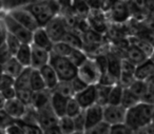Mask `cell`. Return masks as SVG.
<instances>
[{"label":"cell","mask_w":154,"mask_h":134,"mask_svg":"<svg viewBox=\"0 0 154 134\" xmlns=\"http://www.w3.org/2000/svg\"><path fill=\"white\" fill-rule=\"evenodd\" d=\"M34 15L40 28H45L52 19L60 14V5L56 0H38L26 7Z\"/></svg>","instance_id":"cell-1"},{"label":"cell","mask_w":154,"mask_h":134,"mask_svg":"<svg viewBox=\"0 0 154 134\" xmlns=\"http://www.w3.org/2000/svg\"><path fill=\"white\" fill-rule=\"evenodd\" d=\"M154 106L145 101L139 102L133 108L128 109L126 117V123L130 126L134 131L153 123Z\"/></svg>","instance_id":"cell-2"},{"label":"cell","mask_w":154,"mask_h":134,"mask_svg":"<svg viewBox=\"0 0 154 134\" xmlns=\"http://www.w3.org/2000/svg\"><path fill=\"white\" fill-rule=\"evenodd\" d=\"M50 64L56 71L60 81H71L78 75V68L68 57H62L51 52Z\"/></svg>","instance_id":"cell-3"},{"label":"cell","mask_w":154,"mask_h":134,"mask_svg":"<svg viewBox=\"0 0 154 134\" xmlns=\"http://www.w3.org/2000/svg\"><path fill=\"white\" fill-rule=\"evenodd\" d=\"M2 22L5 23V28H7L8 32L13 34L14 36H16L22 43H26V45H32L33 41V33L32 31L28 30L26 28H24L22 24H20L19 22H17L13 17L7 14L5 16H3Z\"/></svg>","instance_id":"cell-4"},{"label":"cell","mask_w":154,"mask_h":134,"mask_svg":"<svg viewBox=\"0 0 154 134\" xmlns=\"http://www.w3.org/2000/svg\"><path fill=\"white\" fill-rule=\"evenodd\" d=\"M108 17L111 23L126 24L132 18L129 0H120L107 11Z\"/></svg>","instance_id":"cell-5"},{"label":"cell","mask_w":154,"mask_h":134,"mask_svg":"<svg viewBox=\"0 0 154 134\" xmlns=\"http://www.w3.org/2000/svg\"><path fill=\"white\" fill-rule=\"evenodd\" d=\"M78 77L82 79L88 86H96L99 83L101 72L93 58H89L82 66L78 68Z\"/></svg>","instance_id":"cell-6"},{"label":"cell","mask_w":154,"mask_h":134,"mask_svg":"<svg viewBox=\"0 0 154 134\" xmlns=\"http://www.w3.org/2000/svg\"><path fill=\"white\" fill-rule=\"evenodd\" d=\"M87 19H88L92 30L103 35L107 34L111 22H110L106 11H103V9H92Z\"/></svg>","instance_id":"cell-7"},{"label":"cell","mask_w":154,"mask_h":134,"mask_svg":"<svg viewBox=\"0 0 154 134\" xmlns=\"http://www.w3.org/2000/svg\"><path fill=\"white\" fill-rule=\"evenodd\" d=\"M8 14L11 17H13L17 22L22 24L24 28L32 31V32H35L37 29L40 28L36 18L34 17V15L26 8H19V9L12 10V11L8 12Z\"/></svg>","instance_id":"cell-8"},{"label":"cell","mask_w":154,"mask_h":134,"mask_svg":"<svg viewBox=\"0 0 154 134\" xmlns=\"http://www.w3.org/2000/svg\"><path fill=\"white\" fill-rule=\"evenodd\" d=\"M127 109L122 106H111L107 104L103 107V121L110 126L126 123Z\"/></svg>","instance_id":"cell-9"},{"label":"cell","mask_w":154,"mask_h":134,"mask_svg":"<svg viewBox=\"0 0 154 134\" xmlns=\"http://www.w3.org/2000/svg\"><path fill=\"white\" fill-rule=\"evenodd\" d=\"M45 30H47L48 34L54 41V43L62 41L64 35L69 31L68 26H66V22H64L63 18L61 15L56 16L54 19H52L49 23L45 26Z\"/></svg>","instance_id":"cell-10"},{"label":"cell","mask_w":154,"mask_h":134,"mask_svg":"<svg viewBox=\"0 0 154 134\" xmlns=\"http://www.w3.org/2000/svg\"><path fill=\"white\" fill-rule=\"evenodd\" d=\"M58 121H59V118L53 111L51 104L45 108L37 111V123L40 126L43 131L58 126Z\"/></svg>","instance_id":"cell-11"},{"label":"cell","mask_w":154,"mask_h":134,"mask_svg":"<svg viewBox=\"0 0 154 134\" xmlns=\"http://www.w3.org/2000/svg\"><path fill=\"white\" fill-rule=\"evenodd\" d=\"M28 109L29 107H26L18 98H14L5 101L2 110H5L15 120H21L28 113Z\"/></svg>","instance_id":"cell-12"},{"label":"cell","mask_w":154,"mask_h":134,"mask_svg":"<svg viewBox=\"0 0 154 134\" xmlns=\"http://www.w3.org/2000/svg\"><path fill=\"white\" fill-rule=\"evenodd\" d=\"M78 104H80L84 110L92 107L93 104H97V91L96 86H89L87 89H85L82 92L76 94L74 96Z\"/></svg>","instance_id":"cell-13"},{"label":"cell","mask_w":154,"mask_h":134,"mask_svg":"<svg viewBox=\"0 0 154 134\" xmlns=\"http://www.w3.org/2000/svg\"><path fill=\"white\" fill-rule=\"evenodd\" d=\"M32 45L37 48H40L45 51L52 52L54 48V41L48 34L45 28H39L33 33V41Z\"/></svg>","instance_id":"cell-14"},{"label":"cell","mask_w":154,"mask_h":134,"mask_svg":"<svg viewBox=\"0 0 154 134\" xmlns=\"http://www.w3.org/2000/svg\"><path fill=\"white\" fill-rule=\"evenodd\" d=\"M51 52L45 51L40 48H37L32 45V64L31 68L34 70H40L43 67L50 64Z\"/></svg>","instance_id":"cell-15"},{"label":"cell","mask_w":154,"mask_h":134,"mask_svg":"<svg viewBox=\"0 0 154 134\" xmlns=\"http://www.w3.org/2000/svg\"><path fill=\"white\" fill-rule=\"evenodd\" d=\"M87 120V129L99 125L103 121V107L98 104H93L92 107L85 110Z\"/></svg>","instance_id":"cell-16"},{"label":"cell","mask_w":154,"mask_h":134,"mask_svg":"<svg viewBox=\"0 0 154 134\" xmlns=\"http://www.w3.org/2000/svg\"><path fill=\"white\" fill-rule=\"evenodd\" d=\"M70 98L61 95L56 92H52L51 96V107L55 114L58 116V118H61L63 116H66V107Z\"/></svg>","instance_id":"cell-17"},{"label":"cell","mask_w":154,"mask_h":134,"mask_svg":"<svg viewBox=\"0 0 154 134\" xmlns=\"http://www.w3.org/2000/svg\"><path fill=\"white\" fill-rule=\"evenodd\" d=\"M108 60H109V66H108V73L111 74L114 78L119 80V77L122 75V61L124 58L120 57L118 54L114 53L109 48V51L107 52Z\"/></svg>","instance_id":"cell-18"},{"label":"cell","mask_w":154,"mask_h":134,"mask_svg":"<svg viewBox=\"0 0 154 134\" xmlns=\"http://www.w3.org/2000/svg\"><path fill=\"white\" fill-rule=\"evenodd\" d=\"M39 71H40L41 75H42L43 80H45V85H47L48 90L53 91L58 86V83H60V79H59V77H58L56 71L54 70L51 64H48V66L43 67V68L40 69Z\"/></svg>","instance_id":"cell-19"},{"label":"cell","mask_w":154,"mask_h":134,"mask_svg":"<svg viewBox=\"0 0 154 134\" xmlns=\"http://www.w3.org/2000/svg\"><path fill=\"white\" fill-rule=\"evenodd\" d=\"M51 96H52V91H50V90L34 92L33 93L32 104H31V107L33 109H35L36 111L45 108L51 102Z\"/></svg>","instance_id":"cell-20"},{"label":"cell","mask_w":154,"mask_h":134,"mask_svg":"<svg viewBox=\"0 0 154 134\" xmlns=\"http://www.w3.org/2000/svg\"><path fill=\"white\" fill-rule=\"evenodd\" d=\"M125 58L128 59L129 61H131L132 64H134L135 66H139L143 62H145L147 59H149V57L140 49H138L137 47L132 45L127 49L126 54H125Z\"/></svg>","instance_id":"cell-21"},{"label":"cell","mask_w":154,"mask_h":134,"mask_svg":"<svg viewBox=\"0 0 154 134\" xmlns=\"http://www.w3.org/2000/svg\"><path fill=\"white\" fill-rule=\"evenodd\" d=\"M154 75V64L151 59H147L145 62L137 66L135 71V77L138 80H148L151 76Z\"/></svg>","instance_id":"cell-22"},{"label":"cell","mask_w":154,"mask_h":134,"mask_svg":"<svg viewBox=\"0 0 154 134\" xmlns=\"http://www.w3.org/2000/svg\"><path fill=\"white\" fill-rule=\"evenodd\" d=\"M1 67H2V73L10 75L14 78H17L26 69L15 57H12L5 64H1Z\"/></svg>","instance_id":"cell-23"},{"label":"cell","mask_w":154,"mask_h":134,"mask_svg":"<svg viewBox=\"0 0 154 134\" xmlns=\"http://www.w3.org/2000/svg\"><path fill=\"white\" fill-rule=\"evenodd\" d=\"M71 9L82 19H87L91 13V7L87 2V0H72Z\"/></svg>","instance_id":"cell-24"},{"label":"cell","mask_w":154,"mask_h":134,"mask_svg":"<svg viewBox=\"0 0 154 134\" xmlns=\"http://www.w3.org/2000/svg\"><path fill=\"white\" fill-rule=\"evenodd\" d=\"M14 57L24 67V68H31L32 64V45L22 43L19 51L17 52Z\"/></svg>","instance_id":"cell-25"},{"label":"cell","mask_w":154,"mask_h":134,"mask_svg":"<svg viewBox=\"0 0 154 134\" xmlns=\"http://www.w3.org/2000/svg\"><path fill=\"white\" fill-rule=\"evenodd\" d=\"M84 39V45H103L106 42V37L103 34L92 30L88 31L87 33L82 35Z\"/></svg>","instance_id":"cell-26"},{"label":"cell","mask_w":154,"mask_h":134,"mask_svg":"<svg viewBox=\"0 0 154 134\" xmlns=\"http://www.w3.org/2000/svg\"><path fill=\"white\" fill-rule=\"evenodd\" d=\"M30 88L33 92H39V91L48 90L47 85H45V80H43V77L39 70H34V69H32Z\"/></svg>","instance_id":"cell-27"},{"label":"cell","mask_w":154,"mask_h":134,"mask_svg":"<svg viewBox=\"0 0 154 134\" xmlns=\"http://www.w3.org/2000/svg\"><path fill=\"white\" fill-rule=\"evenodd\" d=\"M62 41L70 45L74 49L84 50V39H82V35L79 33H77L76 31H68L66 34L64 35Z\"/></svg>","instance_id":"cell-28"},{"label":"cell","mask_w":154,"mask_h":134,"mask_svg":"<svg viewBox=\"0 0 154 134\" xmlns=\"http://www.w3.org/2000/svg\"><path fill=\"white\" fill-rule=\"evenodd\" d=\"M124 90H125V88L122 87L119 83L113 86V87L111 88L108 104H111V106H122Z\"/></svg>","instance_id":"cell-29"},{"label":"cell","mask_w":154,"mask_h":134,"mask_svg":"<svg viewBox=\"0 0 154 134\" xmlns=\"http://www.w3.org/2000/svg\"><path fill=\"white\" fill-rule=\"evenodd\" d=\"M31 74H32V68H26L23 72L16 78L15 88L16 90L22 89H31L30 81H31Z\"/></svg>","instance_id":"cell-30"},{"label":"cell","mask_w":154,"mask_h":134,"mask_svg":"<svg viewBox=\"0 0 154 134\" xmlns=\"http://www.w3.org/2000/svg\"><path fill=\"white\" fill-rule=\"evenodd\" d=\"M139 102H141V99L137 95H135L130 89L124 90V96H122V107H125L128 110V109H131L136 104H138Z\"/></svg>","instance_id":"cell-31"},{"label":"cell","mask_w":154,"mask_h":134,"mask_svg":"<svg viewBox=\"0 0 154 134\" xmlns=\"http://www.w3.org/2000/svg\"><path fill=\"white\" fill-rule=\"evenodd\" d=\"M68 58L72 61V64H74L75 67L79 68V67L82 66V64H84L90 57H89L88 54H87L84 50L74 49L72 53H71V55L69 56Z\"/></svg>","instance_id":"cell-32"},{"label":"cell","mask_w":154,"mask_h":134,"mask_svg":"<svg viewBox=\"0 0 154 134\" xmlns=\"http://www.w3.org/2000/svg\"><path fill=\"white\" fill-rule=\"evenodd\" d=\"M58 127H59L62 134H73L76 131L74 119L69 116H63V117H61V118H59Z\"/></svg>","instance_id":"cell-33"},{"label":"cell","mask_w":154,"mask_h":134,"mask_svg":"<svg viewBox=\"0 0 154 134\" xmlns=\"http://www.w3.org/2000/svg\"><path fill=\"white\" fill-rule=\"evenodd\" d=\"M112 87H106V86L96 85L97 91V104L103 107H106L109 102V96Z\"/></svg>","instance_id":"cell-34"},{"label":"cell","mask_w":154,"mask_h":134,"mask_svg":"<svg viewBox=\"0 0 154 134\" xmlns=\"http://www.w3.org/2000/svg\"><path fill=\"white\" fill-rule=\"evenodd\" d=\"M128 89H130L135 95H137L143 100V98L145 97V95L148 93V91H149V86H148V83H146V81L136 79V80L133 83V85L131 86L130 88H128Z\"/></svg>","instance_id":"cell-35"},{"label":"cell","mask_w":154,"mask_h":134,"mask_svg":"<svg viewBox=\"0 0 154 134\" xmlns=\"http://www.w3.org/2000/svg\"><path fill=\"white\" fill-rule=\"evenodd\" d=\"M3 42H5V45H8L10 52H11L13 56H15L16 54H17V52L19 51V49H20V47L22 45L21 41H20L16 36H14L13 34H11V33H9V32H8L5 41H3Z\"/></svg>","instance_id":"cell-36"},{"label":"cell","mask_w":154,"mask_h":134,"mask_svg":"<svg viewBox=\"0 0 154 134\" xmlns=\"http://www.w3.org/2000/svg\"><path fill=\"white\" fill-rule=\"evenodd\" d=\"M52 92H56V93H59L61 95L66 96L68 98H72L75 96V93L73 91L72 85H71V81H60L58 83V86L53 90Z\"/></svg>","instance_id":"cell-37"},{"label":"cell","mask_w":154,"mask_h":134,"mask_svg":"<svg viewBox=\"0 0 154 134\" xmlns=\"http://www.w3.org/2000/svg\"><path fill=\"white\" fill-rule=\"evenodd\" d=\"M73 50H74V48H72L66 42L59 41V42L54 43V48L52 52L59 56H62V57H69L71 55V53L73 52Z\"/></svg>","instance_id":"cell-38"},{"label":"cell","mask_w":154,"mask_h":134,"mask_svg":"<svg viewBox=\"0 0 154 134\" xmlns=\"http://www.w3.org/2000/svg\"><path fill=\"white\" fill-rule=\"evenodd\" d=\"M82 111H84V109L80 107V104H78L76 98L72 97L69 99L68 107H66V116L74 118V117H76L77 115H79Z\"/></svg>","instance_id":"cell-39"},{"label":"cell","mask_w":154,"mask_h":134,"mask_svg":"<svg viewBox=\"0 0 154 134\" xmlns=\"http://www.w3.org/2000/svg\"><path fill=\"white\" fill-rule=\"evenodd\" d=\"M38 0H3V7H7L10 11L19 8H26L29 5Z\"/></svg>","instance_id":"cell-40"},{"label":"cell","mask_w":154,"mask_h":134,"mask_svg":"<svg viewBox=\"0 0 154 134\" xmlns=\"http://www.w3.org/2000/svg\"><path fill=\"white\" fill-rule=\"evenodd\" d=\"M110 128L111 126L108 125L106 121H103L99 125L86 129L85 134H110Z\"/></svg>","instance_id":"cell-41"},{"label":"cell","mask_w":154,"mask_h":134,"mask_svg":"<svg viewBox=\"0 0 154 134\" xmlns=\"http://www.w3.org/2000/svg\"><path fill=\"white\" fill-rule=\"evenodd\" d=\"M33 93L34 92L31 89H22V90H17V97L21 102H23L26 107H31L32 104V98H33Z\"/></svg>","instance_id":"cell-42"},{"label":"cell","mask_w":154,"mask_h":134,"mask_svg":"<svg viewBox=\"0 0 154 134\" xmlns=\"http://www.w3.org/2000/svg\"><path fill=\"white\" fill-rule=\"evenodd\" d=\"M94 59L95 64H97V67L100 70L101 74H105V73L108 72V66H109V60H108V55L107 53H103L99 54V55H96L94 57H92Z\"/></svg>","instance_id":"cell-43"},{"label":"cell","mask_w":154,"mask_h":134,"mask_svg":"<svg viewBox=\"0 0 154 134\" xmlns=\"http://www.w3.org/2000/svg\"><path fill=\"white\" fill-rule=\"evenodd\" d=\"M134 130L126 123L111 126L110 128V134H134Z\"/></svg>","instance_id":"cell-44"},{"label":"cell","mask_w":154,"mask_h":134,"mask_svg":"<svg viewBox=\"0 0 154 134\" xmlns=\"http://www.w3.org/2000/svg\"><path fill=\"white\" fill-rule=\"evenodd\" d=\"M3 130H5V134H26L24 128L22 123H20V120H16L15 123H11Z\"/></svg>","instance_id":"cell-45"},{"label":"cell","mask_w":154,"mask_h":134,"mask_svg":"<svg viewBox=\"0 0 154 134\" xmlns=\"http://www.w3.org/2000/svg\"><path fill=\"white\" fill-rule=\"evenodd\" d=\"M136 80V77H135L134 74H129V73H124L122 72V75L119 77V80H118V83H119L122 87H124L125 89H128L131 86L133 85V83Z\"/></svg>","instance_id":"cell-46"},{"label":"cell","mask_w":154,"mask_h":134,"mask_svg":"<svg viewBox=\"0 0 154 134\" xmlns=\"http://www.w3.org/2000/svg\"><path fill=\"white\" fill-rule=\"evenodd\" d=\"M74 123L76 131L85 132L87 129V120H86V114H85V110L80 113L79 115H77L76 117H74Z\"/></svg>","instance_id":"cell-47"},{"label":"cell","mask_w":154,"mask_h":134,"mask_svg":"<svg viewBox=\"0 0 154 134\" xmlns=\"http://www.w3.org/2000/svg\"><path fill=\"white\" fill-rule=\"evenodd\" d=\"M71 85H72L73 91H74L75 95L78 94V93H80V92H82L85 89H87V88L89 87V86L78 76H76L73 80H71Z\"/></svg>","instance_id":"cell-48"},{"label":"cell","mask_w":154,"mask_h":134,"mask_svg":"<svg viewBox=\"0 0 154 134\" xmlns=\"http://www.w3.org/2000/svg\"><path fill=\"white\" fill-rule=\"evenodd\" d=\"M15 81L16 78L2 73L1 74V80H0V89L3 90V89H8V88L15 87Z\"/></svg>","instance_id":"cell-49"},{"label":"cell","mask_w":154,"mask_h":134,"mask_svg":"<svg viewBox=\"0 0 154 134\" xmlns=\"http://www.w3.org/2000/svg\"><path fill=\"white\" fill-rule=\"evenodd\" d=\"M20 123L23 126L26 134H45L43 130L37 123H23L21 120H20Z\"/></svg>","instance_id":"cell-50"},{"label":"cell","mask_w":154,"mask_h":134,"mask_svg":"<svg viewBox=\"0 0 154 134\" xmlns=\"http://www.w3.org/2000/svg\"><path fill=\"white\" fill-rule=\"evenodd\" d=\"M118 81L116 78H114L111 74L109 73H105V74H101V77H100V80H99V83L98 85H101V86H106V87H113V86L117 85Z\"/></svg>","instance_id":"cell-51"},{"label":"cell","mask_w":154,"mask_h":134,"mask_svg":"<svg viewBox=\"0 0 154 134\" xmlns=\"http://www.w3.org/2000/svg\"><path fill=\"white\" fill-rule=\"evenodd\" d=\"M0 57H1V64H5L12 57H14L5 42H1V45H0Z\"/></svg>","instance_id":"cell-52"},{"label":"cell","mask_w":154,"mask_h":134,"mask_svg":"<svg viewBox=\"0 0 154 134\" xmlns=\"http://www.w3.org/2000/svg\"><path fill=\"white\" fill-rule=\"evenodd\" d=\"M0 94H1V98H3L7 101V100H11L17 97V90H16L15 87L8 88V89L1 90Z\"/></svg>","instance_id":"cell-53"},{"label":"cell","mask_w":154,"mask_h":134,"mask_svg":"<svg viewBox=\"0 0 154 134\" xmlns=\"http://www.w3.org/2000/svg\"><path fill=\"white\" fill-rule=\"evenodd\" d=\"M136 68H137V66H135L134 64H132L131 61H129L128 59H126V58H124V59H122V72L135 75Z\"/></svg>","instance_id":"cell-54"},{"label":"cell","mask_w":154,"mask_h":134,"mask_svg":"<svg viewBox=\"0 0 154 134\" xmlns=\"http://www.w3.org/2000/svg\"><path fill=\"white\" fill-rule=\"evenodd\" d=\"M141 101H145L147 104L154 106V87H149V91H148V93L146 94Z\"/></svg>","instance_id":"cell-55"},{"label":"cell","mask_w":154,"mask_h":134,"mask_svg":"<svg viewBox=\"0 0 154 134\" xmlns=\"http://www.w3.org/2000/svg\"><path fill=\"white\" fill-rule=\"evenodd\" d=\"M134 134H154V123H152L151 125L147 126V127L136 130L134 132Z\"/></svg>","instance_id":"cell-56"},{"label":"cell","mask_w":154,"mask_h":134,"mask_svg":"<svg viewBox=\"0 0 154 134\" xmlns=\"http://www.w3.org/2000/svg\"><path fill=\"white\" fill-rule=\"evenodd\" d=\"M43 132H45V134H62L58 126H55V127H53V128H50V129L45 130V131H43Z\"/></svg>","instance_id":"cell-57"},{"label":"cell","mask_w":154,"mask_h":134,"mask_svg":"<svg viewBox=\"0 0 154 134\" xmlns=\"http://www.w3.org/2000/svg\"><path fill=\"white\" fill-rule=\"evenodd\" d=\"M153 123H154V116H153Z\"/></svg>","instance_id":"cell-58"}]
</instances>
